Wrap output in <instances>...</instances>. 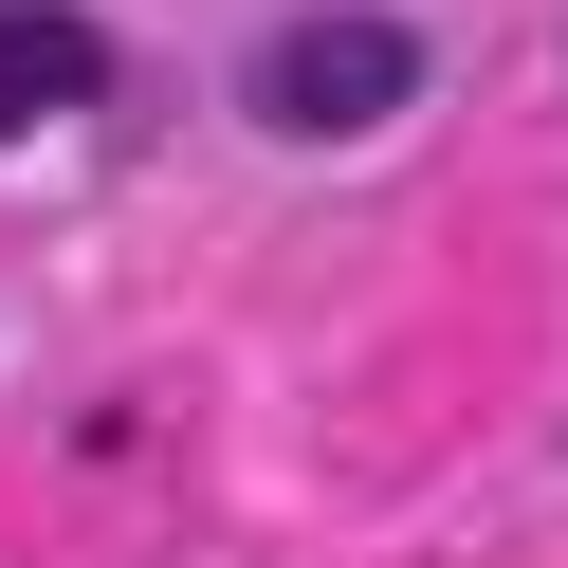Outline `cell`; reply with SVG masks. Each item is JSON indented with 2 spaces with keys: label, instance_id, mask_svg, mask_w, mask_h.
<instances>
[{
  "label": "cell",
  "instance_id": "obj_1",
  "mask_svg": "<svg viewBox=\"0 0 568 568\" xmlns=\"http://www.w3.org/2000/svg\"><path fill=\"white\" fill-rule=\"evenodd\" d=\"M239 111L294 129V148H348V129L422 111V38H404V19H275L257 74H239Z\"/></svg>",
  "mask_w": 568,
  "mask_h": 568
},
{
  "label": "cell",
  "instance_id": "obj_2",
  "mask_svg": "<svg viewBox=\"0 0 568 568\" xmlns=\"http://www.w3.org/2000/svg\"><path fill=\"white\" fill-rule=\"evenodd\" d=\"M111 92V38H92L74 0H0V129H55Z\"/></svg>",
  "mask_w": 568,
  "mask_h": 568
}]
</instances>
